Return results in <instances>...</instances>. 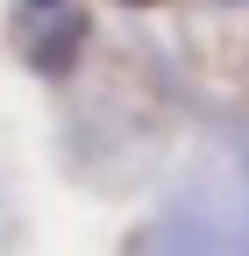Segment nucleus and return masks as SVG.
I'll list each match as a JSON object with an SVG mask.
<instances>
[{
    "instance_id": "1",
    "label": "nucleus",
    "mask_w": 249,
    "mask_h": 256,
    "mask_svg": "<svg viewBox=\"0 0 249 256\" xmlns=\"http://www.w3.org/2000/svg\"><path fill=\"white\" fill-rule=\"evenodd\" d=\"M78 43H86V8H64V14H50V28H36V36H28V64L57 78V72H72Z\"/></svg>"
},
{
    "instance_id": "2",
    "label": "nucleus",
    "mask_w": 249,
    "mask_h": 256,
    "mask_svg": "<svg viewBox=\"0 0 249 256\" xmlns=\"http://www.w3.org/2000/svg\"><path fill=\"white\" fill-rule=\"evenodd\" d=\"M64 8H78V0H22L28 22H50V14H64Z\"/></svg>"
},
{
    "instance_id": "3",
    "label": "nucleus",
    "mask_w": 249,
    "mask_h": 256,
    "mask_svg": "<svg viewBox=\"0 0 249 256\" xmlns=\"http://www.w3.org/2000/svg\"><path fill=\"white\" fill-rule=\"evenodd\" d=\"M136 8H150V0H136Z\"/></svg>"
}]
</instances>
